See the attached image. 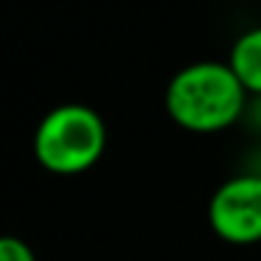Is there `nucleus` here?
<instances>
[{
	"label": "nucleus",
	"instance_id": "20e7f679",
	"mask_svg": "<svg viewBox=\"0 0 261 261\" xmlns=\"http://www.w3.org/2000/svg\"><path fill=\"white\" fill-rule=\"evenodd\" d=\"M227 65L247 93L261 96V25L247 29L233 40Z\"/></svg>",
	"mask_w": 261,
	"mask_h": 261
},
{
	"label": "nucleus",
	"instance_id": "f257e3e1",
	"mask_svg": "<svg viewBox=\"0 0 261 261\" xmlns=\"http://www.w3.org/2000/svg\"><path fill=\"white\" fill-rule=\"evenodd\" d=\"M247 90L227 62L199 59L180 68L166 85V113L188 132H222L244 113Z\"/></svg>",
	"mask_w": 261,
	"mask_h": 261
},
{
	"label": "nucleus",
	"instance_id": "f03ea898",
	"mask_svg": "<svg viewBox=\"0 0 261 261\" xmlns=\"http://www.w3.org/2000/svg\"><path fill=\"white\" fill-rule=\"evenodd\" d=\"M107 146L104 118L87 104H59L34 129V158L54 174H82L98 163Z\"/></svg>",
	"mask_w": 261,
	"mask_h": 261
},
{
	"label": "nucleus",
	"instance_id": "7ed1b4c3",
	"mask_svg": "<svg viewBox=\"0 0 261 261\" xmlns=\"http://www.w3.org/2000/svg\"><path fill=\"white\" fill-rule=\"evenodd\" d=\"M211 230L227 244L261 242V174L225 180L208 202Z\"/></svg>",
	"mask_w": 261,
	"mask_h": 261
},
{
	"label": "nucleus",
	"instance_id": "39448f33",
	"mask_svg": "<svg viewBox=\"0 0 261 261\" xmlns=\"http://www.w3.org/2000/svg\"><path fill=\"white\" fill-rule=\"evenodd\" d=\"M0 261H37L31 244H25L20 236H0Z\"/></svg>",
	"mask_w": 261,
	"mask_h": 261
}]
</instances>
